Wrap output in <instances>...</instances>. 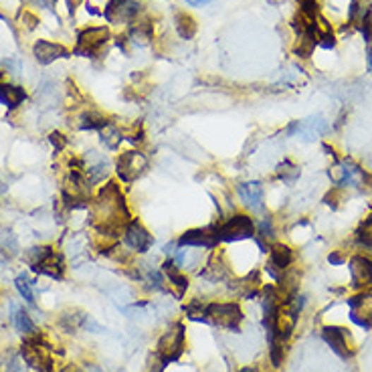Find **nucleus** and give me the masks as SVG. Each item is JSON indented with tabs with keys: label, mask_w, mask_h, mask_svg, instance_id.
<instances>
[{
	"label": "nucleus",
	"mask_w": 372,
	"mask_h": 372,
	"mask_svg": "<svg viewBox=\"0 0 372 372\" xmlns=\"http://www.w3.org/2000/svg\"><path fill=\"white\" fill-rule=\"evenodd\" d=\"M27 263L30 265V269L39 275H45L51 277L55 282H61L65 277V271H67V263H65V255L61 253L57 247L53 245H39V247H32L27 253Z\"/></svg>",
	"instance_id": "f257e3e1"
},
{
	"label": "nucleus",
	"mask_w": 372,
	"mask_h": 372,
	"mask_svg": "<svg viewBox=\"0 0 372 372\" xmlns=\"http://www.w3.org/2000/svg\"><path fill=\"white\" fill-rule=\"evenodd\" d=\"M53 344L47 340L41 332L27 336L20 346V358L37 372H55Z\"/></svg>",
	"instance_id": "f03ea898"
},
{
	"label": "nucleus",
	"mask_w": 372,
	"mask_h": 372,
	"mask_svg": "<svg viewBox=\"0 0 372 372\" xmlns=\"http://www.w3.org/2000/svg\"><path fill=\"white\" fill-rule=\"evenodd\" d=\"M255 219L249 212H231L229 217L219 219V241L233 245L243 241H253Z\"/></svg>",
	"instance_id": "7ed1b4c3"
},
{
	"label": "nucleus",
	"mask_w": 372,
	"mask_h": 372,
	"mask_svg": "<svg viewBox=\"0 0 372 372\" xmlns=\"http://www.w3.org/2000/svg\"><path fill=\"white\" fill-rule=\"evenodd\" d=\"M184 350H186V328H184V322L179 320V322L166 328V332H162V336L158 338L154 354L168 366L172 362H179L184 354Z\"/></svg>",
	"instance_id": "20e7f679"
},
{
	"label": "nucleus",
	"mask_w": 372,
	"mask_h": 372,
	"mask_svg": "<svg viewBox=\"0 0 372 372\" xmlns=\"http://www.w3.org/2000/svg\"><path fill=\"white\" fill-rule=\"evenodd\" d=\"M150 168L148 154H144L140 148H132L121 152L116 158V176L121 184H134L136 180H140Z\"/></svg>",
	"instance_id": "39448f33"
},
{
	"label": "nucleus",
	"mask_w": 372,
	"mask_h": 372,
	"mask_svg": "<svg viewBox=\"0 0 372 372\" xmlns=\"http://www.w3.org/2000/svg\"><path fill=\"white\" fill-rule=\"evenodd\" d=\"M207 318H209V326L229 330V332H239L245 322V313L239 301H209Z\"/></svg>",
	"instance_id": "423d86ee"
},
{
	"label": "nucleus",
	"mask_w": 372,
	"mask_h": 372,
	"mask_svg": "<svg viewBox=\"0 0 372 372\" xmlns=\"http://www.w3.org/2000/svg\"><path fill=\"white\" fill-rule=\"evenodd\" d=\"M112 32L109 27H85V29L77 30L75 37V49L71 51V55L77 57H85V59H93L100 57L105 45L109 43Z\"/></svg>",
	"instance_id": "0eeeda50"
},
{
	"label": "nucleus",
	"mask_w": 372,
	"mask_h": 372,
	"mask_svg": "<svg viewBox=\"0 0 372 372\" xmlns=\"http://www.w3.org/2000/svg\"><path fill=\"white\" fill-rule=\"evenodd\" d=\"M176 245L184 247V249H205V251H212L221 245L219 241V221L207 224V227H194L184 231L179 239Z\"/></svg>",
	"instance_id": "6e6552de"
},
{
	"label": "nucleus",
	"mask_w": 372,
	"mask_h": 372,
	"mask_svg": "<svg viewBox=\"0 0 372 372\" xmlns=\"http://www.w3.org/2000/svg\"><path fill=\"white\" fill-rule=\"evenodd\" d=\"M121 243L134 255H148L154 247V235L138 217H134L121 231Z\"/></svg>",
	"instance_id": "1a4fd4ad"
},
{
	"label": "nucleus",
	"mask_w": 372,
	"mask_h": 372,
	"mask_svg": "<svg viewBox=\"0 0 372 372\" xmlns=\"http://www.w3.org/2000/svg\"><path fill=\"white\" fill-rule=\"evenodd\" d=\"M81 164H83V172L91 182V186L95 184H102L109 176V168H112V160L109 156L100 152V150H88L83 156H81Z\"/></svg>",
	"instance_id": "9d476101"
},
{
	"label": "nucleus",
	"mask_w": 372,
	"mask_h": 372,
	"mask_svg": "<svg viewBox=\"0 0 372 372\" xmlns=\"http://www.w3.org/2000/svg\"><path fill=\"white\" fill-rule=\"evenodd\" d=\"M142 13L140 0H107L105 11L102 15L109 25H119V23H132Z\"/></svg>",
	"instance_id": "9b49d317"
},
{
	"label": "nucleus",
	"mask_w": 372,
	"mask_h": 372,
	"mask_svg": "<svg viewBox=\"0 0 372 372\" xmlns=\"http://www.w3.org/2000/svg\"><path fill=\"white\" fill-rule=\"evenodd\" d=\"M237 196L241 205L245 207L247 212L259 215L265 210V188L259 180H247V182H239Z\"/></svg>",
	"instance_id": "f8f14e48"
},
{
	"label": "nucleus",
	"mask_w": 372,
	"mask_h": 372,
	"mask_svg": "<svg viewBox=\"0 0 372 372\" xmlns=\"http://www.w3.org/2000/svg\"><path fill=\"white\" fill-rule=\"evenodd\" d=\"M322 338L324 342L342 358V360H348V358L354 356L356 352V346L352 342V336L350 332L342 326H324L322 328Z\"/></svg>",
	"instance_id": "ddd939ff"
},
{
	"label": "nucleus",
	"mask_w": 372,
	"mask_h": 372,
	"mask_svg": "<svg viewBox=\"0 0 372 372\" xmlns=\"http://www.w3.org/2000/svg\"><path fill=\"white\" fill-rule=\"evenodd\" d=\"M160 269H162L164 280H166V285H168V294L174 296L176 299L184 298L186 292H188V287H191L188 275H186L180 268H176L174 261L168 259V257H166V261L160 265Z\"/></svg>",
	"instance_id": "4468645a"
},
{
	"label": "nucleus",
	"mask_w": 372,
	"mask_h": 372,
	"mask_svg": "<svg viewBox=\"0 0 372 372\" xmlns=\"http://www.w3.org/2000/svg\"><path fill=\"white\" fill-rule=\"evenodd\" d=\"M350 320L362 330H372V292H360L354 298H348Z\"/></svg>",
	"instance_id": "2eb2a0df"
},
{
	"label": "nucleus",
	"mask_w": 372,
	"mask_h": 372,
	"mask_svg": "<svg viewBox=\"0 0 372 372\" xmlns=\"http://www.w3.org/2000/svg\"><path fill=\"white\" fill-rule=\"evenodd\" d=\"M348 269H350V280H352V287L358 292H364L372 285V259L366 255H354L348 261Z\"/></svg>",
	"instance_id": "dca6fc26"
},
{
	"label": "nucleus",
	"mask_w": 372,
	"mask_h": 372,
	"mask_svg": "<svg viewBox=\"0 0 372 372\" xmlns=\"http://www.w3.org/2000/svg\"><path fill=\"white\" fill-rule=\"evenodd\" d=\"M126 39L130 45L148 47L154 41V23L148 16L140 15L136 20L130 23V27L126 30Z\"/></svg>",
	"instance_id": "f3484780"
},
{
	"label": "nucleus",
	"mask_w": 372,
	"mask_h": 372,
	"mask_svg": "<svg viewBox=\"0 0 372 372\" xmlns=\"http://www.w3.org/2000/svg\"><path fill=\"white\" fill-rule=\"evenodd\" d=\"M69 55H71V51L65 45H61V43H55V41L39 39L32 45V57L37 59V63H41V65H51L53 61L65 59Z\"/></svg>",
	"instance_id": "a211bd4d"
},
{
	"label": "nucleus",
	"mask_w": 372,
	"mask_h": 372,
	"mask_svg": "<svg viewBox=\"0 0 372 372\" xmlns=\"http://www.w3.org/2000/svg\"><path fill=\"white\" fill-rule=\"evenodd\" d=\"M112 121L109 118L102 114V112H97V109H83L77 118H75V128L77 130H83V132H100V130H104L105 126H109Z\"/></svg>",
	"instance_id": "6ab92c4d"
},
{
	"label": "nucleus",
	"mask_w": 372,
	"mask_h": 372,
	"mask_svg": "<svg viewBox=\"0 0 372 372\" xmlns=\"http://www.w3.org/2000/svg\"><path fill=\"white\" fill-rule=\"evenodd\" d=\"M25 100H27V91L23 90V88L0 81V104L4 105L8 112L18 109L20 105L25 104Z\"/></svg>",
	"instance_id": "aec40b11"
},
{
	"label": "nucleus",
	"mask_w": 372,
	"mask_h": 372,
	"mask_svg": "<svg viewBox=\"0 0 372 372\" xmlns=\"http://www.w3.org/2000/svg\"><path fill=\"white\" fill-rule=\"evenodd\" d=\"M174 29L179 32L180 39L191 41L194 35H196V30H198V25H196V20H194V16L191 15V13H186V11H176V13H174Z\"/></svg>",
	"instance_id": "412c9836"
},
{
	"label": "nucleus",
	"mask_w": 372,
	"mask_h": 372,
	"mask_svg": "<svg viewBox=\"0 0 372 372\" xmlns=\"http://www.w3.org/2000/svg\"><path fill=\"white\" fill-rule=\"evenodd\" d=\"M11 320H13V326L16 328V332H20L25 338L39 332L37 324L30 320L29 312H27L25 308H20V306H13V316H11Z\"/></svg>",
	"instance_id": "4be33fe9"
},
{
	"label": "nucleus",
	"mask_w": 372,
	"mask_h": 372,
	"mask_svg": "<svg viewBox=\"0 0 372 372\" xmlns=\"http://www.w3.org/2000/svg\"><path fill=\"white\" fill-rule=\"evenodd\" d=\"M100 134V142H102V146L105 150H109V152H116V150L121 146V142L126 140L124 138V132H121V126L118 124H109V126H105L104 130H100L97 132Z\"/></svg>",
	"instance_id": "5701e85b"
},
{
	"label": "nucleus",
	"mask_w": 372,
	"mask_h": 372,
	"mask_svg": "<svg viewBox=\"0 0 372 372\" xmlns=\"http://www.w3.org/2000/svg\"><path fill=\"white\" fill-rule=\"evenodd\" d=\"M207 304H209V301H205V299L200 298L188 299L186 306H184V316H186V320H191V322H200V324H209Z\"/></svg>",
	"instance_id": "b1692460"
},
{
	"label": "nucleus",
	"mask_w": 372,
	"mask_h": 372,
	"mask_svg": "<svg viewBox=\"0 0 372 372\" xmlns=\"http://www.w3.org/2000/svg\"><path fill=\"white\" fill-rule=\"evenodd\" d=\"M275 179L280 180V182H283V184H289V186H292V184H296V180L299 179V168L287 158V160L277 164V168H275Z\"/></svg>",
	"instance_id": "393cba45"
},
{
	"label": "nucleus",
	"mask_w": 372,
	"mask_h": 372,
	"mask_svg": "<svg viewBox=\"0 0 372 372\" xmlns=\"http://www.w3.org/2000/svg\"><path fill=\"white\" fill-rule=\"evenodd\" d=\"M283 360H285V344L280 340L269 342V362L273 368H282Z\"/></svg>",
	"instance_id": "a878e982"
},
{
	"label": "nucleus",
	"mask_w": 372,
	"mask_h": 372,
	"mask_svg": "<svg viewBox=\"0 0 372 372\" xmlns=\"http://www.w3.org/2000/svg\"><path fill=\"white\" fill-rule=\"evenodd\" d=\"M15 285H16V289H18V294H20V298L25 299L29 306H37V301H35V294H32V287H30V283L29 280L25 277V275H18L15 280Z\"/></svg>",
	"instance_id": "bb28decb"
},
{
	"label": "nucleus",
	"mask_w": 372,
	"mask_h": 372,
	"mask_svg": "<svg viewBox=\"0 0 372 372\" xmlns=\"http://www.w3.org/2000/svg\"><path fill=\"white\" fill-rule=\"evenodd\" d=\"M356 241L364 247H372V215L368 219H364L356 231Z\"/></svg>",
	"instance_id": "cd10ccee"
},
{
	"label": "nucleus",
	"mask_w": 372,
	"mask_h": 372,
	"mask_svg": "<svg viewBox=\"0 0 372 372\" xmlns=\"http://www.w3.org/2000/svg\"><path fill=\"white\" fill-rule=\"evenodd\" d=\"M49 142L53 144V148H55V152H57V154H61L63 150L69 146V140L61 134V132H51V134H49Z\"/></svg>",
	"instance_id": "c85d7f7f"
},
{
	"label": "nucleus",
	"mask_w": 372,
	"mask_h": 372,
	"mask_svg": "<svg viewBox=\"0 0 372 372\" xmlns=\"http://www.w3.org/2000/svg\"><path fill=\"white\" fill-rule=\"evenodd\" d=\"M328 261H330L332 265H342V263L348 261V257H346V253H342V251H332V253L328 255Z\"/></svg>",
	"instance_id": "c756f323"
},
{
	"label": "nucleus",
	"mask_w": 372,
	"mask_h": 372,
	"mask_svg": "<svg viewBox=\"0 0 372 372\" xmlns=\"http://www.w3.org/2000/svg\"><path fill=\"white\" fill-rule=\"evenodd\" d=\"M164 368H166V364H164L162 360H160V358L154 354V360L150 362L148 372H164Z\"/></svg>",
	"instance_id": "7c9ffc66"
},
{
	"label": "nucleus",
	"mask_w": 372,
	"mask_h": 372,
	"mask_svg": "<svg viewBox=\"0 0 372 372\" xmlns=\"http://www.w3.org/2000/svg\"><path fill=\"white\" fill-rule=\"evenodd\" d=\"M30 4L39 6V8H53V2L55 0H29Z\"/></svg>",
	"instance_id": "2f4dec72"
},
{
	"label": "nucleus",
	"mask_w": 372,
	"mask_h": 372,
	"mask_svg": "<svg viewBox=\"0 0 372 372\" xmlns=\"http://www.w3.org/2000/svg\"><path fill=\"white\" fill-rule=\"evenodd\" d=\"M210 2L212 0H186V4H191V6H207Z\"/></svg>",
	"instance_id": "473e14b6"
},
{
	"label": "nucleus",
	"mask_w": 372,
	"mask_h": 372,
	"mask_svg": "<svg viewBox=\"0 0 372 372\" xmlns=\"http://www.w3.org/2000/svg\"><path fill=\"white\" fill-rule=\"evenodd\" d=\"M59 372H83V371H81L77 364H65V366H63Z\"/></svg>",
	"instance_id": "72a5a7b5"
},
{
	"label": "nucleus",
	"mask_w": 372,
	"mask_h": 372,
	"mask_svg": "<svg viewBox=\"0 0 372 372\" xmlns=\"http://www.w3.org/2000/svg\"><path fill=\"white\" fill-rule=\"evenodd\" d=\"M83 372H104V368H102V366H97V364H88Z\"/></svg>",
	"instance_id": "f704fd0d"
},
{
	"label": "nucleus",
	"mask_w": 372,
	"mask_h": 372,
	"mask_svg": "<svg viewBox=\"0 0 372 372\" xmlns=\"http://www.w3.org/2000/svg\"><path fill=\"white\" fill-rule=\"evenodd\" d=\"M239 372H259V371H257L255 366H245V368H241Z\"/></svg>",
	"instance_id": "c9c22d12"
},
{
	"label": "nucleus",
	"mask_w": 372,
	"mask_h": 372,
	"mask_svg": "<svg viewBox=\"0 0 372 372\" xmlns=\"http://www.w3.org/2000/svg\"><path fill=\"white\" fill-rule=\"evenodd\" d=\"M299 2H301V0H299Z\"/></svg>",
	"instance_id": "e433bc0d"
}]
</instances>
